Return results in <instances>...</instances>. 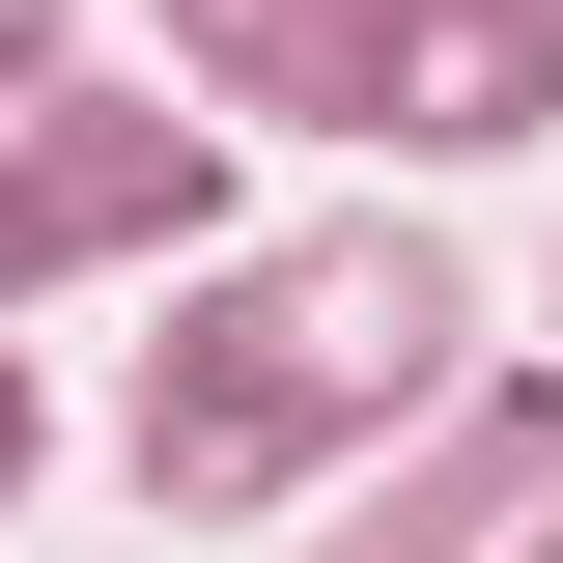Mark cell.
I'll return each instance as SVG.
<instances>
[{"instance_id": "cell-1", "label": "cell", "mask_w": 563, "mask_h": 563, "mask_svg": "<svg viewBox=\"0 0 563 563\" xmlns=\"http://www.w3.org/2000/svg\"><path fill=\"white\" fill-rule=\"evenodd\" d=\"M451 339H479L451 225H254L141 339V479L169 507H282V479H339V451H422Z\"/></svg>"}, {"instance_id": "cell-2", "label": "cell", "mask_w": 563, "mask_h": 563, "mask_svg": "<svg viewBox=\"0 0 563 563\" xmlns=\"http://www.w3.org/2000/svg\"><path fill=\"white\" fill-rule=\"evenodd\" d=\"M198 113H310V141H536L563 113V0H169Z\"/></svg>"}, {"instance_id": "cell-3", "label": "cell", "mask_w": 563, "mask_h": 563, "mask_svg": "<svg viewBox=\"0 0 563 563\" xmlns=\"http://www.w3.org/2000/svg\"><path fill=\"white\" fill-rule=\"evenodd\" d=\"M141 225H225V113L198 85H113V57H0V310Z\"/></svg>"}, {"instance_id": "cell-4", "label": "cell", "mask_w": 563, "mask_h": 563, "mask_svg": "<svg viewBox=\"0 0 563 563\" xmlns=\"http://www.w3.org/2000/svg\"><path fill=\"white\" fill-rule=\"evenodd\" d=\"M339 563H563V395H479V422H422V479L366 507Z\"/></svg>"}, {"instance_id": "cell-5", "label": "cell", "mask_w": 563, "mask_h": 563, "mask_svg": "<svg viewBox=\"0 0 563 563\" xmlns=\"http://www.w3.org/2000/svg\"><path fill=\"white\" fill-rule=\"evenodd\" d=\"M29 451H57V422H29V366H0V479H29Z\"/></svg>"}, {"instance_id": "cell-6", "label": "cell", "mask_w": 563, "mask_h": 563, "mask_svg": "<svg viewBox=\"0 0 563 563\" xmlns=\"http://www.w3.org/2000/svg\"><path fill=\"white\" fill-rule=\"evenodd\" d=\"M0 57H57V0H0Z\"/></svg>"}]
</instances>
